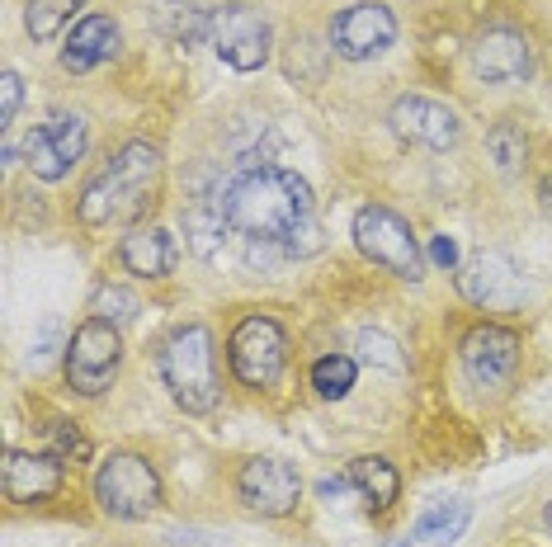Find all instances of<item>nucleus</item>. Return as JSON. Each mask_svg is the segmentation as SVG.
I'll return each instance as SVG.
<instances>
[{"instance_id":"22","label":"nucleus","mask_w":552,"mask_h":547,"mask_svg":"<svg viewBox=\"0 0 552 547\" xmlns=\"http://www.w3.org/2000/svg\"><path fill=\"white\" fill-rule=\"evenodd\" d=\"M486 151H491V161H496V170L501 175H519L524 170V161H529V137H524V128L519 123H496L491 133H486Z\"/></svg>"},{"instance_id":"1","label":"nucleus","mask_w":552,"mask_h":547,"mask_svg":"<svg viewBox=\"0 0 552 547\" xmlns=\"http://www.w3.org/2000/svg\"><path fill=\"white\" fill-rule=\"evenodd\" d=\"M222 213L232 222V232L246 241H265L293 255H312L321 250V222L317 203H312V184L298 170L284 166H260V170H236L232 180L213 189Z\"/></svg>"},{"instance_id":"24","label":"nucleus","mask_w":552,"mask_h":547,"mask_svg":"<svg viewBox=\"0 0 552 547\" xmlns=\"http://www.w3.org/2000/svg\"><path fill=\"white\" fill-rule=\"evenodd\" d=\"M354 373L359 368H354L350 354H321L317 364H312V387H317V397L340 401V397H350Z\"/></svg>"},{"instance_id":"21","label":"nucleus","mask_w":552,"mask_h":547,"mask_svg":"<svg viewBox=\"0 0 552 547\" xmlns=\"http://www.w3.org/2000/svg\"><path fill=\"white\" fill-rule=\"evenodd\" d=\"M468 519H472V505L468 500H435L430 510H420L416 519V538L420 543H430V547H453L463 533H468Z\"/></svg>"},{"instance_id":"15","label":"nucleus","mask_w":552,"mask_h":547,"mask_svg":"<svg viewBox=\"0 0 552 547\" xmlns=\"http://www.w3.org/2000/svg\"><path fill=\"white\" fill-rule=\"evenodd\" d=\"M472 71L491 85H519L534 76V43L519 29H486L472 43Z\"/></svg>"},{"instance_id":"27","label":"nucleus","mask_w":552,"mask_h":547,"mask_svg":"<svg viewBox=\"0 0 552 547\" xmlns=\"http://www.w3.org/2000/svg\"><path fill=\"white\" fill-rule=\"evenodd\" d=\"M95 316L123 326V321H133L137 316V298L133 293H123V288H100V293H95Z\"/></svg>"},{"instance_id":"8","label":"nucleus","mask_w":552,"mask_h":547,"mask_svg":"<svg viewBox=\"0 0 552 547\" xmlns=\"http://www.w3.org/2000/svg\"><path fill=\"white\" fill-rule=\"evenodd\" d=\"M213 52L232 71H260L269 62V24L251 5H222L213 10Z\"/></svg>"},{"instance_id":"33","label":"nucleus","mask_w":552,"mask_h":547,"mask_svg":"<svg viewBox=\"0 0 552 547\" xmlns=\"http://www.w3.org/2000/svg\"><path fill=\"white\" fill-rule=\"evenodd\" d=\"M548 524H552V500H548Z\"/></svg>"},{"instance_id":"20","label":"nucleus","mask_w":552,"mask_h":547,"mask_svg":"<svg viewBox=\"0 0 552 547\" xmlns=\"http://www.w3.org/2000/svg\"><path fill=\"white\" fill-rule=\"evenodd\" d=\"M350 481H354V491L364 496V505L373 514H387L392 505H397V496H402V477H397V467L387 463V458H373V453L354 458Z\"/></svg>"},{"instance_id":"3","label":"nucleus","mask_w":552,"mask_h":547,"mask_svg":"<svg viewBox=\"0 0 552 547\" xmlns=\"http://www.w3.org/2000/svg\"><path fill=\"white\" fill-rule=\"evenodd\" d=\"M161 378H166L170 397L180 401L189 415H208L218 406V349L208 326H180L170 331V340L161 345Z\"/></svg>"},{"instance_id":"11","label":"nucleus","mask_w":552,"mask_h":547,"mask_svg":"<svg viewBox=\"0 0 552 547\" xmlns=\"http://www.w3.org/2000/svg\"><path fill=\"white\" fill-rule=\"evenodd\" d=\"M85 118L81 114H52L48 123H38L29 142H24V156H29V170H34L38 180H62L76 161L85 156Z\"/></svg>"},{"instance_id":"6","label":"nucleus","mask_w":552,"mask_h":547,"mask_svg":"<svg viewBox=\"0 0 552 547\" xmlns=\"http://www.w3.org/2000/svg\"><path fill=\"white\" fill-rule=\"evenodd\" d=\"M118 359H123V340H118V326L104 321V316H90L71 331L67 345V382L81 392V397H100L109 392L118 378Z\"/></svg>"},{"instance_id":"14","label":"nucleus","mask_w":552,"mask_h":547,"mask_svg":"<svg viewBox=\"0 0 552 547\" xmlns=\"http://www.w3.org/2000/svg\"><path fill=\"white\" fill-rule=\"evenodd\" d=\"M236 491H241V500L251 505L255 514H288L298 510L302 500V477L298 467L284 463V458H251V463L236 472Z\"/></svg>"},{"instance_id":"25","label":"nucleus","mask_w":552,"mask_h":547,"mask_svg":"<svg viewBox=\"0 0 552 547\" xmlns=\"http://www.w3.org/2000/svg\"><path fill=\"white\" fill-rule=\"evenodd\" d=\"M48 444H52V458H62V463H85V458H90V439H85L71 420L48 425Z\"/></svg>"},{"instance_id":"26","label":"nucleus","mask_w":552,"mask_h":547,"mask_svg":"<svg viewBox=\"0 0 552 547\" xmlns=\"http://www.w3.org/2000/svg\"><path fill=\"white\" fill-rule=\"evenodd\" d=\"M359 354H364V364L392 368V373L406 364L402 349H397V340H387V335H378V331H359Z\"/></svg>"},{"instance_id":"31","label":"nucleus","mask_w":552,"mask_h":547,"mask_svg":"<svg viewBox=\"0 0 552 547\" xmlns=\"http://www.w3.org/2000/svg\"><path fill=\"white\" fill-rule=\"evenodd\" d=\"M543 208H548V217H552V175L543 180Z\"/></svg>"},{"instance_id":"7","label":"nucleus","mask_w":552,"mask_h":547,"mask_svg":"<svg viewBox=\"0 0 552 547\" xmlns=\"http://www.w3.org/2000/svg\"><path fill=\"white\" fill-rule=\"evenodd\" d=\"M227 359H232L236 382H246L255 392H265L279 382L288 364V335L274 316H246L232 331V345H227Z\"/></svg>"},{"instance_id":"32","label":"nucleus","mask_w":552,"mask_h":547,"mask_svg":"<svg viewBox=\"0 0 552 547\" xmlns=\"http://www.w3.org/2000/svg\"><path fill=\"white\" fill-rule=\"evenodd\" d=\"M392 547H411V538H397V543H392Z\"/></svg>"},{"instance_id":"29","label":"nucleus","mask_w":552,"mask_h":547,"mask_svg":"<svg viewBox=\"0 0 552 547\" xmlns=\"http://www.w3.org/2000/svg\"><path fill=\"white\" fill-rule=\"evenodd\" d=\"M430 260H435L439 269L458 265V246H453V236H435V241H430Z\"/></svg>"},{"instance_id":"28","label":"nucleus","mask_w":552,"mask_h":547,"mask_svg":"<svg viewBox=\"0 0 552 547\" xmlns=\"http://www.w3.org/2000/svg\"><path fill=\"white\" fill-rule=\"evenodd\" d=\"M19 71H5V76H0V123H5V128H10V123H15V114H19V95H24V90H19Z\"/></svg>"},{"instance_id":"9","label":"nucleus","mask_w":552,"mask_h":547,"mask_svg":"<svg viewBox=\"0 0 552 547\" xmlns=\"http://www.w3.org/2000/svg\"><path fill=\"white\" fill-rule=\"evenodd\" d=\"M458 293L486 312H515L519 302H524V274L515 269L510 255L501 250H477L468 265L458 269Z\"/></svg>"},{"instance_id":"2","label":"nucleus","mask_w":552,"mask_h":547,"mask_svg":"<svg viewBox=\"0 0 552 547\" xmlns=\"http://www.w3.org/2000/svg\"><path fill=\"white\" fill-rule=\"evenodd\" d=\"M161 189V151L151 142H128L114 161L81 189L76 217L85 227H114V222H133L147 213V203Z\"/></svg>"},{"instance_id":"13","label":"nucleus","mask_w":552,"mask_h":547,"mask_svg":"<svg viewBox=\"0 0 552 547\" xmlns=\"http://www.w3.org/2000/svg\"><path fill=\"white\" fill-rule=\"evenodd\" d=\"M397 43V19L387 5H350L331 19V48L345 62H368Z\"/></svg>"},{"instance_id":"16","label":"nucleus","mask_w":552,"mask_h":547,"mask_svg":"<svg viewBox=\"0 0 552 547\" xmlns=\"http://www.w3.org/2000/svg\"><path fill=\"white\" fill-rule=\"evenodd\" d=\"M57 491H62V458L24 453V448L5 453V500L10 505H38V500H52Z\"/></svg>"},{"instance_id":"5","label":"nucleus","mask_w":552,"mask_h":547,"mask_svg":"<svg viewBox=\"0 0 552 547\" xmlns=\"http://www.w3.org/2000/svg\"><path fill=\"white\" fill-rule=\"evenodd\" d=\"M95 500L114 519H147L161 505V477L142 453H109L95 472Z\"/></svg>"},{"instance_id":"18","label":"nucleus","mask_w":552,"mask_h":547,"mask_svg":"<svg viewBox=\"0 0 552 547\" xmlns=\"http://www.w3.org/2000/svg\"><path fill=\"white\" fill-rule=\"evenodd\" d=\"M118 260L137 279H166L175 269V260H180V250H175V241L161 227H137V232H128L118 241Z\"/></svg>"},{"instance_id":"30","label":"nucleus","mask_w":552,"mask_h":547,"mask_svg":"<svg viewBox=\"0 0 552 547\" xmlns=\"http://www.w3.org/2000/svg\"><path fill=\"white\" fill-rule=\"evenodd\" d=\"M350 486H354L350 477H326V481L317 486V496H321V500H331V496H340V491H350Z\"/></svg>"},{"instance_id":"4","label":"nucleus","mask_w":552,"mask_h":547,"mask_svg":"<svg viewBox=\"0 0 552 547\" xmlns=\"http://www.w3.org/2000/svg\"><path fill=\"white\" fill-rule=\"evenodd\" d=\"M354 246L364 250L368 260L387 274H397L406 283L425 279V255H420V241L411 232V222L402 213H392L387 203H364L354 213Z\"/></svg>"},{"instance_id":"19","label":"nucleus","mask_w":552,"mask_h":547,"mask_svg":"<svg viewBox=\"0 0 552 547\" xmlns=\"http://www.w3.org/2000/svg\"><path fill=\"white\" fill-rule=\"evenodd\" d=\"M151 24H156V34L166 38V43H175V48H199V43H208V34H213V15L199 10L194 0H156Z\"/></svg>"},{"instance_id":"17","label":"nucleus","mask_w":552,"mask_h":547,"mask_svg":"<svg viewBox=\"0 0 552 547\" xmlns=\"http://www.w3.org/2000/svg\"><path fill=\"white\" fill-rule=\"evenodd\" d=\"M118 43H123V38H118L114 19L109 15H85L81 24L67 34V43H62V67L76 71V76H81V71H95L100 62L114 57Z\"/></svg>"},{"instance_id":"10","label":"nucleus","mask_w":552,"mask_h":547,"mask_svg":"<svg viewBox=\"0 0 552 547\" xmlns=\"http://www.w3.org/2000/svg\"><path fill=\"white\" fill-rule=\"evenodd\" d=\"M458 359L468 368V378L482 387V392H496L505 382L515 378L519 368V335L510 326H496V321H482L463 335L458 345Z\"/></svg>"},{"instance_id":"12","label":"nucleus","mask_w":552,"mask_h":547,"mask_svg":"<svg viewBox=\"0 0 552 547\" xmlns=\"http://www.w3.org/2000/svg\"><path fill=\"white\" fill-rule=\"evenodd\" d=\"M392 133L411 142V147H425V151H449L458 147V137H463V123L453 114L449 104L430 100V95H402V100L392 104Z\"/></svg>"},{"instance_id":"23","label":"nucleus","mask_w":552,"mask_h":547,"mask_svg":"<svg viewBox=\"0 0 552 547\" xmlns=\"http://www.w3.org/2000/svg\"><path fill=\"white\" fill-rule=\"evenodd\" d=\"M81 5H85V0H29V10H24V29H29L34 43H52V38L62 34V24H67Z\"/></svg>"}]
</instances>
